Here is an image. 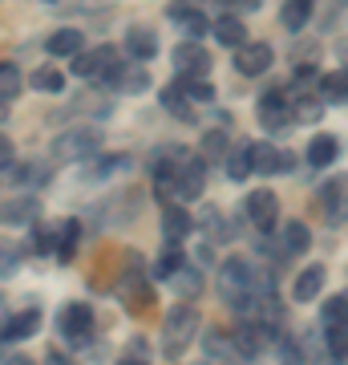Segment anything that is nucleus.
<instances>
[{"label":"nucleus","instance_id":"4","mask_svg":"<svg viewBox=\"0 0 348 365\" xmlns=\"http://www.w3.org/2000/svg\"><path fill=\"white\" fill-rule=\"evenodd\" d=\"M231 337H235V349H239L243 361H259V357L275 345V329H271L268 321H259V317H247Z\"/></svg>","mask_w":348,"mask_h":365},{"label":"nucleus","instance_id":"25","mask_svg":"<svg viewBox=\"0 0 348 365\" xmlns=\"http://www.w3.org/2000/svg\"><path fill=\"white\" fill-rule=\"evenodd\" d=\"M0 220L9 223V227H16V223H33V220H37V199H33V195L9 199V203L0 207Z\"/></svg>","mask_w":348,"mask_h":365},{"label":"nucleus","instance_id":"50","mask_svg":"<svg viewBox=\"0 0 348 365\" xmlns=\"http://www.w3.org/2000/svg\"><path fill=\"white\" fill-rule=\"evenodd\" d=\"M0 114H4V98H0Z\"/></svg>","mask_w":348,"mask_h":365},{"label":"nucleus","instance_id":"35","mask_svg":"<svg viewBox=\"0 0 348 365\" xmlns=\"http://www.w3.org/2000/svg\"><path fill=\"white\" fill-rule=\"evenodd\" d=\"M61 244V220L57 223H33V248L45 256V252H57Z\"/></svg>","mask_w":348,"mask_h":365},{"label":"nucleus","instance_id":"42","mask_svg":"<svg viewBox=\"0 0 348 365\" xmlns=\"http://www.w3.org/2000/svg\"><path fill=\"white\" fill-rule=\"evenodd\" d=\"M320 321H324V325H332V321H348V292H336V297L324 300Z\"/></svg>","mask_w":348,"mask_h":365},{"label":"nucleus","instance_id":"3","mask_svg":"<svg viewBox=\"0 0 348 365\" xmlns=\"http://www.w3.org/2000/svg\"><path fill=\"white\" fill-rule=\"evenodd\" d=\"M93 309L85 304V300H69L61 313H57V329H61V337L69 341V345H78V349H85L93 337Z\"/></svg>","mask_w":348,"mask_h":365},{"label":"nucleus","instance_id":"16","mask_svg":"<svg viewBox=\"0 0 348 365\" xmlns=\"http://www.w3.org/2000/svg\"><path fill=\"white\" fill-rule=\"evenodd\" d=\"M191 227H194L191 211L182 207V203H174V199H167L162 203V235H167V244H182L191 235Z\"/></svg>","mask_w":348,"mask_h":365},{"label":"nucleus","instance_id":"12","mask_svg":"<svg viewBox=\"0 0 348 365\" xmlns=\"http://www.w3.org/2000/svg\"><path fill=\"white\" fill-rule=\"evenodd\" d=\"M247 220L255 223L259 232H275V223H280V199H275V191H268V187L251 191L247 195Z\"/></svg>","mask_w":348,"mask_h":365},{"label":"nucleus","instance_id":"15","mask_svg":"<svg viewBox=\"0 0 348 365\" xmlns=\"http://www.w3.org/2000/svg\"><path fill=\"white\" fill-rule=\"evenodd\" d=\"M102 81L114 86V90H122V93H142L146 86H150V73L142 69V61H134V66H122V61H117Z\"/></svg>","mask_w":348,"mask_h":365},{"label":"nucleus","instance_id":"30","mask_svg":"<svg viewBox=\"0 0 348 365\" xmlns=\"http://www.w3.org/2000/svg\"><path fill=\"white\" fill-rule=\"evenodd\" d=\"M320 102H336L344 106L348 102V69H332L320 78Z\"/></svg>","mask_w":348,"mask_h":365},{"label":"nucleus","instance_id":"1","mask_svg":"<svg viewBox=\"0 0 348 365\" xmlns=\"http://www.w3.org/2000/svg\"><path fill=\"white\" fill-rule=\"evenodd\" d=\"M199 325H203V321H199V309H194V304H179V309H170L167 325H162V357H167V361H179L182 353L191 349Z\"/></svg>","mask_w":348,"mask_h":365},{"label":"nucleus","instance_id":"33","mask_svg":"<svg viewBox=\"0 0 348 365\" xmlns=\"http://www.w3.org/2000/svg\"><path fill=\"white\" fill-rule=\"evenodd\" d=\"M81 244V223L78 220H61V244H57V260L69 264L73 260V252Z\"/></svg>","mask_w":348,"mask_h":365},{"label":"nucleus","instance_id":"36","mask_svg":"<svg viewBox=\"0 0 348 365\" xmlns=\"http://www.w3.org/2000/svg\"><path fill=\"white\" fill-rule=\"evenodd\" d=\"M28 86H33L37 93H61V90H65V78H61V69L41 66V69H33V78H28Z\"/></svg>","mask_w":348,"mask_h":365},{"label":"nucleus","instance_id":"19","mask_svg":"<svg viewBox=\"0 0 348 365\" xmlns=\"http://www.w3.org/2000/svg\"><path fill=\"white\" fill-rule=\"evenodd\" d=\"M134 211H138V191H122V195H114V207L102 203V207H93V215L102 223H126L134 220Z\"/></svg>","mask_w":348,"mask_h":365},{"label":"nucleus","instance_id":"38","mask_svg":"<svg viewBox=\"0 0 348 365\" xmlns=\"http://www.w3.org/2000/svg\"><path fill=\"white\" fill-rule=\"evenodd\" d=\"M324 114L320 98H308V93H292V118L296 122H316Z\"/></svg>","mask_w":348,"mask_h":365},{"label":"nucleus","instance_id":"24","mask_svg":"<svg viewBox=\"0 0 348 365\" xmlns=\"http://www.w3.org/2000/svg\"><path fill=\"white\" fill-rule=\"evenodd\" d=\"M336 158H340L336 134H316V138L308 143V167H332Z\"/></svg>","mask_w":348,"mask_h":365},{"label":"nucleus","instance_id":"26","mask_svg":"<svg viewBox=\"0 0 348 365\" xmlns=\"http://www.w3.org/2000/svg\"><path fill=\"white\" fill-rule=\"evenodd\" d=\"M206 361H239V349H235V337H223L219 329H206Z\"/></svg>","mask_w":348,"mask_h":365},{"label":"nucleus","instance_id":"34","mask_svg":"<svg viewBox=\"0 0 348 365\" xmlns=\"http://www.w3.org/2000/svg\"><path fill=\"white\" fill-rule=\"evenodd\" d=\"M247 175H251V143H239L231 155H227V179L243 182Z\"/></svg>","mask_w":348,"mask_h":365},{"label":"nucleus","instance_id":"31","mask_svg":"<svg viewBox=\"0 0 348 365\" xmlns=\"http://www.w3.org/2000/svg\"><path fill=\"white\" fill-rule=\"evenodd\" d=\"M158 98H162V110H167V114H179L182 122H194V110L186 106V93H182V86H179V81H170V86H162V93H158Z\"/></svg>","mask_w":348,"mask_h":365},{"label":"nucleus","instance_id":"6","mask_svg":"<svg viewBox=\"0 0 348 365\" xmlns=\"http://www.w3.org/2000/svg\"><path fill=\"white\" fill-rule=\"evenodd\" d=\"M255 118H259V126L263 130H271V134H284L296 118H292V93H284V90H271V93H263L259 98V106H255Z\"/></svg>","mask_w":348,"mask_h":365},{"label":"nucleus","instance_id":"27","mask_svg":"<svg viewBox=\"0 0 348 365\" xmlns=\"http://www.w3.org/2000/svg\"><path fill=\"white\" fill-rule=\"evenodd\" d=\"M308 21H312V0H284L280 4V25L288 33H300Z\"/></svg>","mask_w":348,"mask_h":365},{"label":"nucleus","instance_id":"48","mask_svg":"<svg viewBox=\"0 0 348 365\" xmlns=\"http://www.w3.org/2000/svg\"><path fill=\"white\" fill-rule=\"evenodd\" d=\"M9 163H13V138H9V134H0V170L9 167Z\"/></svg>","mask_w":348,"mask_h":365},{"label":"nucleus","instance_id":"8","mask_svg":"<svg viewBox=\"0 0 348 365\" xmlns=\"http://www.w3.org/2000/svg\"><path fill=\"white\" fill-rule=\"evenodd\" d=\"M320 215L324 223H344L348 220V175H336L320 187Z\"/></svg>","mask_w":348,"mask_h":365},{"label":"nucleus","instance_id":"45","mask_svg":"<svg viewBox=\"0 0 348 365\" xmlns=\"http://www.w3.org/2000/svg\"><path fill=\"white\" fill-rule=\"evenodd\" d=\"M223 150H227V138H223L219 130H211L203 138V158H215V155H223Z\"/></svg>","mask_w":348,"mask_h":365},{"label":"nucleus","instance_id":"13","mask_svg":"<svg viewBox=\"0 0 348 365\" xmlns=\"http://www.w3.org/2000/svg\"><path fill=\"white\" fill-rule=\"evenodd\" d=\"M296 167V158L271 143H251V175H284Z\"/></svg>","mask_w":348,"mask_h":365},{"label":"nucleus","instance_id":"32","mask_svg":"<svg viewBox=\"0 0 348 365\" xmlns=\"http://www.w3.org/2000/svg\"><path fill=\"white\" fill-rule=\"evenodd\" d=\"M324 353L336 357V361L348 357V321H332V325L324 329Z\"/></svg>","mask_w":348,"mask_h":365},{"label":"nucleus","instance_id":"2","mask_svg":"<svg viewBox=\"0 0 348 365\" xmlns=\"http://www.w3.org/2000/svg\"><path fill=\"white\" fill-rule=\"evenodd\" d=\"M259 284V272L255 264L243 260V256H231V260L219 264V297L227 300V304H239V300L247 297V292H255Z\"/></svg>","mask_w":348,"mask_h":365},{"label":"nucleus","instance_id":"10","mask_svg":"<svg viewBox=\"0 0 348 365\" xmlns=\"http://www.w3.org/2000/svg\"><path fill=\"white\" fill-rule=\"evenodd\" d=\"M271 61H275V53H271L268 41H243V45L235 49V69H239L243 78H259V73H268Z\"/></svg>","mask_w":348,"mask_h":365},{"label":"nucleus","instance_id":"11","mask_svg":"<svg viewBox=\"0 0 348 365\" xmlns=\"http://www.w3.org/2000/svg\"><path fill=\"white\" fill-rule=\"evenodd\" d=\"M117 292H122V300H126L130 313H150V309H154V288L142 280L138 264H130L126 268V280L117 284Z\"/></svg>","mask_w":348,"mask_h":365},{"label":"nucleus","instance_id":"17","mask_svg":"<svg viewBox=\"0 0 348 365\" xmlns=\"http://www.w3.org/2000/svg\"><path fill=\"white\" fill-rule=\"evenodd\" d=\"M324 280H328V272H324V264H304V272L292 280V300H300V304H308V300H316L324 292Z\"/></svg>","mask_w":348,"mask_h":365},{"label":"nucleus","instance_id":"39","mask_svg":"<svg viewBox=\"0 0 348 365\" xmlns=\"http://www.w3.org/2000/svg\"><path fill=\"white\" fill-rule=\"evenodd\" d=\"M16 93H21V69L13 61H0V98L13 102Z\"/></svg>","mask_w":348,"mask_h":365},{"label":"nucleus","instance_id":"14","mask_svg":"<svg viewBox=\"0 0 348 365\" xmlns=\"http://www.w3.org/2000/svg\"><path fill=\"white\" fill-rule=\"evenodd\" d=\"M206 182V163L203 158L186 155L179 163V175H174V199H199Z\"/></svg>","mask_w":348,"mask_h":365},{"label":"nucleus","instance_id":"40","mask_svg":"<svg viewBox=\"0 0 348 365\" xmlns=\"http://www.w3.org/2000/svg\"><path fill=\"white\" fill-rule=\"evenodd\" d=\"M16 268H21V248L13 240H0V280H13Z\"/></svg>","mask_w":348,"mask_h":365},{"label":"nucleus","instance_id":"41","mask_svg":"<svg viewBox=\"0 0 348 365\" xmlns=\"http://www.w3.org/2000/svg\"><path fill=\"white\" fill-rule=\"evenodd\" d=\"M130 167V155H110V158H93L90 170H85V179H105V175H114V170Z\"/></svg>","mask_w":348,"mask_h":365},{"label":"nucleus","instance_id":"49","mask_svg":"<svg viewBox=\"0 0 348 365\" xmlns=\"http://www.w3.org/2000/svg\"><path fill=\"white\" fill-rule=\"evenodd\" d=\"M344 4H348V0H340V4H336V9H344Z\"/></svg>","mask_w":348,"mask_h":365},{"label":"nucleus","instance_id":"23","mask_svg":"<svg viewBox=\"0 0 348 365\" xmlns=\"http://www.w3.org/2000/svg\"><path fill=\"white\" fill-rule=\"evenodd\" d=\"M211 33H215V41H219V45H227V49H239V45L247 41V25L235 13L219 16V21L211 25Z\"/></svg>","mask_w":348,"mask_h":365},{"label":"nucleus","instance_id":"29","mask_svg":"<svg viewBox=\"0 0 348 365\" xmlns=\"http://www.w3.org/2000/svg\"><path fill=\"white\" fill-rule=\"evenodd\" d=\"M73 110H78V114L105 118L110 110H114V102H110V93H105V90H81L78 98H73Z\"/></svg>","mask_w":348,"mask_h":365},{"label":"nucleus","instance_id":"20","mask_svg":"<svg viewBox=\"0 0 348 365\" xmlns=\"http://www.w3.org/2000/svg\"><path fill=\"white\" fill-rule=\"evenodd\" d=\"M170 288L179 292V297H186V300H194L199 292H203V272H199V264H186L182 260L174 272H170Z\"/></svg>","mask_w":348,"mask_h":365},{"label":"nucleus","instance_id":"28","mask_svg":"<svg viewBox=\"0 0 348 365\" xmlns=\"http://www.w3.org/2000/svg\"><path fill=\"white\" fill-rule=\"evenodd\" d=\"M45 49H49L53 57H73V53H81L85 45H81L78 29H57V33H49V37H45Z\"/></svg>","mask_w":348,"mask_h":365},{"label":"nucleus","instance_id":"9","mask_svg":"<svg viewBox=\"0 0 348 365\" xmlns=\"http://www.w3.org/2000/svg\"><path fill=\"white\" fill-rule=\"evenodd\" d=\"M114 66H117L114 45H93V49L73 53V73H78V78H105Z\"/></svg>","mask_w":348,"mask_h":365},{"label":"nucleus","instance_id":"46","mask_svg":"<svg viewBox=\"0 0 348 365\" xmlns=\"http://www.w3.org/2000/svg\"><path fill=\"white\" fill-rule=\"evenodd\" d=\"M211 4H219V9H243V13H255L263 0H211Z\"/></svg>","mask_w":348,"mask_h":365},{"label":"nucleus","instance_id":"37","mask_svg":"<svg viewBox=\"0 0 348 365\" xmlns=\"http://www.w3.org/2000/svg\"><path fill=\"white\" fill-rule=\"evenodd\" d=\"M182 86V93H186V102H215V86H211V81L206 78H174Z\"/></svg>","mask_w":348,"mask_h":365},{"label":"nucleus","instance_id":"22","mask_svg":"<svg viewBox=\"0 0 348 365\" xmlns=\"http://www.w3.org/2000/svg\"><path fill=\"white\" fill-rule=\"evenodd\" d=\"M280 248L284 256H304L312 248V232L304 227V220H288L284 232H280Z\"/></svg>","mask_w":348,"mask_h":365},{"label":"nucleus","instance_id":"21","mask_svg":"<svg viewBox=\"0 0 348 365\" xmlns=\"http://www.w3.org/2000/svg\"><path fill=\"white\" fill-rule=\"evenodd\" d=\"M126 53L134 57V61H150L158 53V37H154V29H146V25H134L126 33Z\"/></svg>","mask_w":348,"mask_h":365},{"label":"nucleus","instance_id":"18","mask_svg":"<svg viewBox=\"0 0 348 365\" xmlns=\"http://www.w3.org/2000/svg\"><path fill=\"white\" fill-rule=\"evenodd\" d=\"M37 329H41V313H37V309H25V313L4 317V325H0V341H28Z\"/></svg>","mask_w":348,"mask_h":365},{"label":"nucleus","instance_id":"7","mask_svg":"<svg viewBox=\"0 0 348 365\" xmlns=\"http://www.w3.org/2000/svg\"><path fill=\"white\" fill-rule=\"evenodd\" d=\"M170 66H174V78H206L211 73V53L191 37V41H182V45H174Z\"/></svg>","mask_w":348,"mask_h":365},{"label":"nucleus","instance_id":"43","mask_svg":"<svg viewBox=\"0 0 348 365\" xmlns=\"http://www.w3.org/2000/svg\"><path fill=\"white\" fill-rule=\"evenodd\" d=\"M203 232H211V240H215V244H219V240H231V232H227V223H223V215L215 207H206L203 211Z\"/></svg>","mask_w":348,"mask_h":365},{"label":"nucleus","instance_id":"5","mask_svg":"<svg viewBox=\"0 0 348 365\" xmlns=\"http://www.w3.org/2000/svg\"><path fill=\"white\" fill-rule=\"evenodd\" d=\"M97 146H102V134H97V126H73V130L57 134L53 155L65 158V163H81V158L97 155Z\"/></svg>","mask_w":348,"mask_h":365},{"label":"nucleus","instance_id":"44","mask_svg":"<svg viewBox=\"0 0 348 365\" xmlns=\"http://www.w3.org/2000/svg\"><path fill=\"white\" fill-rule=\"evenodd\" d=\"M182 260H186V256L179 252V244H174V248H167V252H162V256L154 260V276H162V280H170V272H174V268H179Z\"/></svg>","mask_w":348,"mask_h":365},{"label":"nucleus","instance_id":"47","mask_svg":"<svg viewBox=\"0 0 348 365\" xmlns=\"http://www.w3.org/2000/svg\"><path fill=\"white\" fill-rule=\"evenodd\" d=\"M146 353H150V345H146V337H134V341L126 345V361H134V357H142V361H146Z\"/></svg>","mask_w":348,"mask_h":365}]
</instances>
